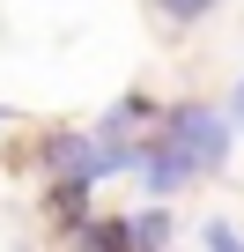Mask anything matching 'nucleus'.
Returning a JSON list of instances; mask_svg holds the SVG:
<instances>
[{"label":"nucleus","mask_w":244,"mask_h":252,"mask_svg":"<svg viewBox=\"0 0 244 252\" xmlns=\"http://www.w3.org/2000/svg\"><path fill=\"white\" fill-rule=\"evenodd\" d=\"M126 237H134L141 252L170 245V237H178V230H170V208H134V215H126Z\"/></svg>","instance_id":"20e7f679"},{"label":"nucleus","mask_w":244,"mask_h":252,"mask_svg":"<svg viewBox=\"0 0 244 252\" xmlns=\"http://www.w3.org/2000/svg\"><path fill=\"white\" fill-rule=\"evenodd\" d=\"M200 245H215V252H237V245H244V230H237V222H222V215H215V222H207V230H200Z\"/></svg>","instance_id":"423d86ee"},{"label":"nucleus","mask_w":244,"mask_h":252,"mask_svg":"<svg viewBox=\"0 0 244 252\" xmlns=\"http://www.w3.org/2000/svg\"><path fill=\"white\" fill-rule=\"evenodd\" d=\"M134 171H141V186H148L156 200H178V193L200 178V171H192V163H185L170 141H141V163H134Z\"/></svg>","instance_id":"7ed1b4c3"},{"label":"nucleus","mask_w":244,"mask_h":252,"mask_svg":"<svg viewBox=\"0 0 244 252\" xmlns=\"http://www.w3.org/2000/svg\"><path fill=\"white\" fill-rule=\"evenodd\" d=\"M37 163H45L52 186H104V178H126L141 163V141L134 134H104V126H89V134L59 126V134H45Z\"/></svg>","instance_id":"f257e3e1"},{"label":"nucleus","mask_w":244,"mask_h":252,"mask_svg":"<svg viewBox=\"0 0 244 252\" xmlns=\"http://www.w3.org/2000/svg\"><path fill=\"white\" fill-rule=\"evenodd\" d=\"M0 119H8V111H0Z\"/></svg>","instance_id":"1a4fd4ad"},{"label":"nucleus","mask_w":244,"mask_h":252,"mask_svg":"<svg viewBox=\"0 0 244 252\" xmlns=\"http://www.w3.org/2000/svg\"><path fill=\"white\" fill-rule=\"evenodd\" d=\"M156 141H170L200 178L207 171H222L229 163V149H237V126H229V111L222 104H200V96H185V104H170L163 119H156Z\"/></svg>","instance_id":"f03ea898"},{"label":"nucleus","mask_w":244,"mask_h":252,"mask_svg":"<svg viewBox=\"0 0 244 252\" xmlns=\"http://www.w3.org/2000/svg\"><path fill=\"white\" fill-rule=\"evenodd\" d=\"M222 111H229V126H237V134H244V74H237V89H229V104H222Z\"/></svg>","instance_id":"6e6552de"},{"label":"nucleus","mask_w":244,"mask_h":252,"mask_svg":"<svg viewBox=\"0 0 244 252\" xmlns=\"http://www.w3.org/2000/svg\"><path fill=\"white\" fill-rule=\"evenodd\" d=\"M156 8H163V23H200L215 0H156Z\"/></svg>","instance_id":"0eeeda50"},{"label":"nucleus","mask_w":244,"mask_h":252,"mask_svg":"<svg viewBox=\"0 0 244 252\" xmlns=\"http://www.w3.org/2000/svg\"><path fill=\"white\" fill-rule=\"evenodd\" d=\"M141 119H148V96H118V104H111V111H104L96 126H104V134H134Z\"/></svg>","instance_id":"39448f33"}]
</instances>
